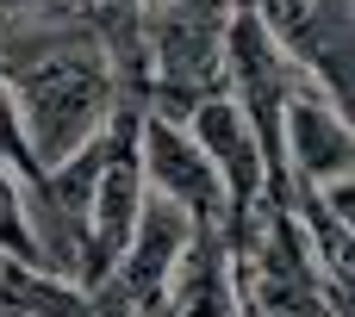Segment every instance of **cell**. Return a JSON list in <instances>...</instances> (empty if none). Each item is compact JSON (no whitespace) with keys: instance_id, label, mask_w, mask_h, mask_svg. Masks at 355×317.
I'll list each match as a JSON object with an SVG mask.
<instances>
[{"instance_id":"52a82bcc","label":"cell","mask_w":355,"mask_h":317,"mask_svg":"<svg viewBox=\"0 0 355 317\" xmlns=\"http://www.w3.org/2000/svg\"><path fill=\"white\" fill-rule=\"evenodd\" d=\"M275 162H281V193H287V187H324V181H343V174L355 168L349 112H343L337 100H324L318 87H306V93L287 100V112H281Z\"/></svg>"},{"instance_id":"8992f818","label":"cell","mask_w":355,"mask_h":317,"mask_svg":"<svg viewBox=\"0 0 355 317\" xmlns=\"http://www.w3.org/2000/svg\"><path fill=\"white\" fill-rule=\"evenodd\" d=\"M243 6L318 81V93L349 112V0H243Z\"/></svg>"},{"instance_id":"6da1fadb","label":"cell","mask_w":355,"mask_h":317,"mask_svg":"<svg viewBox=\"0 0 355 317\" xmlns=\"http://www.w3.org/2000/svg\"><path fill=\"white\" fill-rule=\"evenodd\" d=\"M0 81L19 106V125H25V143H31L37 168H56L75 150H87L119 112V87H112V69L94 44L87 19L75 31H62L56 44L31 50L25 62H12Z\"/></svg>"},{"instance_id":"9c48e42d","label":"cell","mask_w":355,"mask_h":317,"mask_svg":"<svg viewBox=\"0 0 355 317\" xmlns=\"http://www.w3.org/2000/svg\"><path fill=\"white\" fill-rule=\"evenodd\" d=\"M0 168H6L12 181H31V174H37L31 143H25V125H19V106H12V93H6V81H0Z\"/></svg>"},{"instance_id":"5b68a950","label":"cell","mask_w":355,"mask_h":317,"mask_svg":"<svg viewBox=\"0 0 355 317\" xmlns=\"http://www.w3.org/2000/svg\"><path fill=\"white\" fill-rule=\"evenodd\" d=\"M181 125H187V137L200 143V156L212 162L218 187H225V212H231L225 243H231V237L250 224V212H256L262 199H281V174H275V162H268V150H262L256 125H250V118H243L225 93L200 100Z\"/></svg>"},{"instance_id":"30bf717a","label":"cell","mask_w":355,"mask_h":317,"mask_svg":"<svg viewBox=\"0 0 355 317\" xmlns=\"http://www.w3.org/2000/svg\"><path fill=\"white\" fill-rule=\"evenodd\" d=\"M0 255L37 268V255H31V230H25V212H19V187H0Z\"/></svg>"},{"instance_id":"3957f363","label":"cell","mask_w":355,"mask_h":317,"mask_svg":"<svg viewBox=\"0 0 355 317\" xmlns=\"http://www.w3.org/2000/svg\"><path fill=\"white\" fill-rule=\"evenodd\" d=\"M306 87H318L281 44H275V31L237 0V12L225 19V44H218V93L256 125V137H262V150H268V162H275V137H281V112H287V100H300ZM275 174H281V162H275Z\"/></svg>"},{"instance_id":"8fae6325","label":"cell","mask_w":355,"mask_h":317,"mask_svg":"<svg viewBox=\"0 0 355 317\" xmlns=\"http://www.w3.org/2000/svg\"><path fill=\"white\" fill-rule=\"evenodd\" d=\"M162 6H175V12H193V19H212V25H225V19L237 12V0H162Z\"/></svg>"},{"instance_id":"ba28073f","label":"cell","mask_w":355,"mask_h":317,"mask_svg":"<svg viewBox=\"0 0 355 317\" xmlns=\"http://www.w3.org/2000/svg\"><path fill=\"white\" fill-rule=\"evenodd\" d=\"M162 317H243V293H237V262L225 230H193L168 293H162Z\"/></svg>"},{"instance_id":"7c38bea8","label":"cell","mask_w":355,"mask_h":317,"mask_svg":"<svg viewBox=\"0 0 355 317\" xmlns=\"http://www.w3.org/2000/svg\"><path fill=\"white\" fill-rule=\"evenodd\" d=\"M0 187H19V181H12V174H6V168H0Z\"/></svg>"},{"instance_id":"277c9868","label":"cell","mask_w":355,"mask_h":317,"mask_svg":"<svg viewBox=\"0 0 355 317\" xmlns=\"http://www.w3.org/2000/svg\"><path fill=\"white\" fill-rule=\"evenodd\" d=\"M137 168H144V187L162 206H175L193 230H231L225 187H218L212 162L200 156V143L187 137L181 118L137 106Z\"/></svg>"},{"instance_id":"7a4b0ae2","label":"cell","mask_w":355,"mask_h":317,"mask_svg":"<svg viewBox=\"0 0 355 317\" xmlns=\"http://www.w3.org/2000/svg\"><path fill=\"white\" fill-rule=\"evenodd\" d=\"M231 262H237V293L243 305L262 317H349V293L331 287V274L318 268L300 218L287 212V199H262L250 212V224L231 237Z\"/></svg>"}]
</instances>
